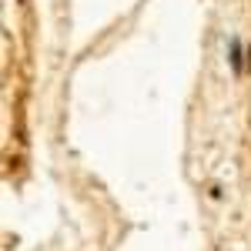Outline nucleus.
Instances as JSON below:
<instances>
[{"label":"nucleus","mask_w":251,"mask_h":251,"mask_svg":"<svg viewBox=\"0 0 251 251\" xmlns=\"http://www.w3.org/2000/svg\"><path fill=\"white\" fill-rule=\"evenodd\" d=\"M231 67H234V71H241V67H245V57H241V44H238V40H231Z\"/></svg>","instance_id":"obj_1"}]
</instances>
